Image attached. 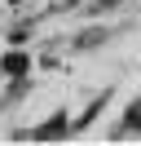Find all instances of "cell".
Returning <instances> with one entry per match:
<instances>
[{"label": "cell", "mask_w": 141, "mask_h": 146, "mask_svg": "<svg viewBox=\"0 0 141 146\" xmlns=\"http://www.w3.org/2000/svg\"><path fill=\"white\" fill-rule=\"evenodd\" d=\"M128 128H137V133H141V102L128 111V119H123V133H128Z\"/></svg>", "instance_id": "1"}]
</instances>
